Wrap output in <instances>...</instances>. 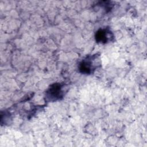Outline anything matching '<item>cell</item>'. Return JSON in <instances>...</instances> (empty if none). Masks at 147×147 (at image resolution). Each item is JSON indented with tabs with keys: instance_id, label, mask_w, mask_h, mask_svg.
Masks as SVG:
<instances>
[{
	"instance_id": "1",
	"label": "cell",
	"mask_w": 147,
	"mask_h": 147,
	"mask_svg": "<svg viewBox=\"0 0 147 147\" xmlns=\"http://www.w3.org/2000/svg\"><path fill=\"white\" fill-rule=\"evenodd\" d=\"M61 92L60 86L59 84H54L49 88L48 92V96L51 98L56 99L61 96Z\"/></svg>"
},
{
	"instance_id": "2",
	"label": "cell",
	"mask_w": 147,
	"mask_h": 147,
	"mask_svg": "<svg viewBox=\"0 0 147 147\" xmlns=\"http://www.w3.org/2000/svg\"><path fill=\"white\" fill-rule=\"evenodd\" d=\"M107 33L105 30H99L96 34V40L99 42H106L107 41Z\"/></svg>"
},
{
	"instance_id": "3",
	"label": "cell",
	"mask_w": 147,
	"mask_h": 147,
	"mask_svg": "<svg viewBox=\"0 0 147 147\" xmlns=\"http://www.w3.org/2000/svg\"><path fill=\"white\" fill-rule=\"evenodd\" d=\"M80 70L82 72L85 74H88L91 72V65L90 63L87 61H83L80 67Z\"/></svg>"
}]
</instances>
